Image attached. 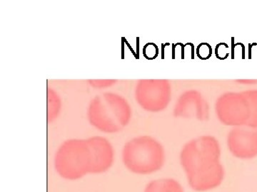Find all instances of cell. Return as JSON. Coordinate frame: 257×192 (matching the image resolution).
Masks as SVG:
<instances>
[{
    "label": "cell",
    "mask_w": 257,
    "mask_h": 192,
    "mask_svg": "<svg viewBox=\"0 0 257 192\" xmlns=\"http://www.w3.org/2000/svg\"><path fill=\"white\" fill-rule=\"evenodd\" d=\"M221 154L219 141L211 136H200L184 144L179 160L189 188L206 192L220 186L225 178Z\"/></svg>",
    "instance_id": "1"
},
{
    "label": "cell",
    "mask_w": 257,
    "mask_h": 192,
    "mask_svg": "<svg viewBox=\"0 0 257 192\" xmlns=\"http://www.w3.org/2000/svg\"><path fill=\"white\" fill-rule=\"evenodd\" d=\"M89 124L101 132H121L130 124L133 110L126 99L116 92H106L95 96L88 106Z\"/></svg>",
    "instance_id": "2"
},
{
    "label": "cell",
    "mask_w": 257,
    "mask_h": 192,
    "mask_svg": "<svg viewBox=\"0 0 257 192\" xmlns=\"http://www.w3.org/2000/svg\"><path fill=\"white\" fill-rule=\"evenodd\" d=\"M121 160L125 168L133 174H152L160 171L165 164V148L152 136H138L125 143Z\"/></svg>",
    "instance_id": "3"
},
{
    "label": "cell",
    "mask_w": 257,
    "mask_h": 192,
    "mask_svg": "<svg viewBox=\"0 0 257 192\" xmlns=\"http://www.w3.org/2000/svg\"><path fill=\"white\" fill-rule=\"evenodd\" d=\"M54 166L67 181H78L91 174L92 154L87 139L73 138L62 142L56 151Z\"/></svg>",
    "instance_id": "4"
},
{
    "label": "cell",
    "mask_w": 257,
    "mask_h": 192,
    "mask_svg": "<svg viewBox=\"0 0 257 192\" xmlns=\"http://www.w3.org/2000/svg\"><path fill=\"white\" fill-rule=\"evenodd\" d=\"M135 99L144 110L160 112L165 110L172 98V87L166 79H144L135 87Z\"/></svg>",
    "instance_id": "5"
},
{
    "label": "cell",
    "mask_w": 257,
    "mask_h": 192,
    "mask_svg": "<svg viewBox=\"0 0 257 192\" xmlns=\"http://www.w3.org/2000/svg\"><path fill=\"white\" fill-rule=\"evenodd\" d=\"M215 112L218 120L225 126H246L251 114L247 92H226L216 100Z\"/></svg>",
    "instance_id": "6"
},
{
    "label": "cell",
    "mask_w": 257,
    "mask_h": 192,
    "mask_svg": "<svg viewBox=\"0 0 257 192\" xmlns=\"http://www.w3.org/2000/svg\"><path fill=\"white\" fill-rule=\"evenodd\" d=\"M230 152L238 159L250 160L257 156V128L234 127L227 136Z\"/></svg>",
    "instance_id": "7"
},
{
    "label": "cell",
    "mask_w": 257,
    "mask_h": 192,
    "mask_svg": "<svg viewBox=\"0 0 257 192\" xmlns=\"http://www.w3.org/2000/svg\"><path fill=\"white\" fill-rule=\"evenodd\" d=\"M174 116L181 118L207 121L209 118V105L200 92L196 90H187L182 94L177 101Z\"/></svg>",
    "instance_id": "8"
},
{
    "label": "cell",
    "mask_w": 257,
    "mask_h": 192,
    "mask_svg": "<svg viewBox=\"0 0 257 192\" xmlns=\"http://www.w3.org/2000/svg\"><path fill=\"white\" fill-rule=\"evenodd\" d=\"M87 141L92 154L91 174H104L109 171L115 160V150L110 141L102 136H92L87 138Z\"/></svg>",
    "instance_id": "9"
},
{
    "label": "cell",
    "mask_w": 257,
    "mask_h": 192,
    "mask_svg": "<svg viewBox=\"0 0 257 192\" xmlns=\"http://www.w3.org/2000/svg\"><path fill=\"white\" fill-rule=\"evenodd\" d=\"M143 192H185L182 184L174 178H160L147 184Z\"/></svg>",
    "instance_id": "10"
},
{
    "label": "cell",
    "mask_w": 257,
    "mask_h": 192,
    "mask_svg": "<svg viewBox=\"0 0 257 192\" xmlns=\"http://www.w3.org/2000/svg\"><path fill=\"white\" fill-rule=\"evenodd\" d=\"M48 121L52 122L60 114L62 102L60 96L52 88H48Z\"/></svg>",
    "instance_id": "11"
},
{
    "label": "cell",
    "mask_w": 257,
    "mask_h": 192,
    "mask_svg": "<svg viewBox=\"0 0 257 192\" xmlns=\"http://www.w3.org/2000/svg\"><path fill=\"white\" fill-rule=\"evenodd\" d=\"M246 92L251 107V114L246 126L257 128V90H249Z\"/></svg>",
    "instance_id": "12"
},
{
    "label": "cell",
    "mask_w": 257,
    "mask_h": 192,
    "mask_svg": "<svg viewBox=\"0 0 257 192\" xmlns=\"http://www.w3.org/2000/svg\"><path fill=\"white\" fill-rule=\"evenodd\" d=\"M196 54L201 60H209L212 55V48H211V45L206 42L199 44L196 48Z\"/></svg>",
    "instance_id": "13"
},
{
    "label": "cell",
    "mask_w": 257,
    "mask_h": 192,
    "mask_svg": "<svg viewBox=\"0 0 257 192\" xmlns=\"http://www.w3.org/2000/svg\"><path fill=\"white\" fill-rule=\"evenodd\" d=\"M215 55L216 58L219 60H225L230 55V48L227 44L221 42L218 44L215 47Z\"/></svg>",
    "instance_id": "14"
},
{
    "label": "cell",
    "mask_w": 257,
    "mask_h": 192,
    "mask_svg": "<svg viewBox=\"0 0 257 192\" xmlns=\"http://www.w3.org/2000/svg\"><path fill=\"white\" fill-rule=\"evenodd\" d=\"M144 56L149 60H153L156 58L159 54V48L155 44L148 43L144 46Z\"/></svg>",
    "instance_id": "15"
},
{
    "label": "cell",
    "mask_w": 257,
    "mask_h": 192,
    "mask_svg": "<svg viewBox=\"0 0 257 192\" xmlns=\"http://www.w3.org/2000/svg\"><path fill=\"white\" fill-rule=\"evenodd\" d=\"M116 80H89V85L96 88H104L106 87H110L114 85Z\"/></svg>",
    "instance_id": "16"
},
{
    "label": "cell",
    "mask_w": 257,
    "mask_h": 192,
    "mask_svg": "<svg viewBox=\"0 0 257 192\" xmlns=\"http://www.w3.org/2000/svg\"><path fill=\"white\" fill-rule=\"evenodd\" d=\"M236 82H243V84H244V82H246V84H254V82H256L257 80H236Z\"/></svg>",
    "instance_id": "17"
}]
</instances>
